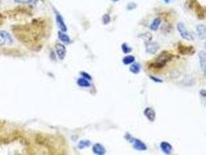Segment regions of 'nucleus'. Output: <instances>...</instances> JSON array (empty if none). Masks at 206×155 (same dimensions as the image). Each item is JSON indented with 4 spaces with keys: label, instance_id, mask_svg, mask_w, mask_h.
<instances>
[{
    "label": "nucleus",
    "instance_id": "nucleus-1",
    "mask_svg": "<svg viewBox=\"0 0 206 155\" xmlns=\"http://www.w3.org/2000/svg\"><path fill=\"white\" fill-rule=\"evenodd\" d=\"M174 55L168 51H163L155 58V61L151 64V67L154 68H161L164 67L167 62L171 61L174 58Z\"/></svg>",
    "mask_w": 206,
    "mask_h": 155
},
{
    "label": "nucleus",
    "instance_id": "nucleus-2",
    "mask_svg": "<svg viewBox=\"0 0 206 155\" xmlns=\"http://www.w3.org/2000/svg\"><path fill=\"white\" fill-rule=\"evenodd\" d=\"M125 138L127 141H129V143H131L133 144V148H134L137 151H147V147L145 143L143 141H141L139 139L134 138L133 136H131L129 133H126V135H125Z\"/></svg>",
    "mask_w": 206,
    "mask_h": 155
},
{
    "label": "nucleus",
    "instance_id": "nucleus-3",
    "mask_svg": "<svg viewBox=\"0 0 206 155\" xmlns=\"http://www.w3.org/2000/svg\"><path fill=\"white\" fill-rule=\"evenodd\" d=\"M187 3L189 6V8L193 9L194 12L197 15L198 18L203 20L205 17V12L202 6L197 2V0H187Z\"/></svg>",
    "mask_w": 206,
    "mask_h": 155
},
{
    "label": "nucleus",
    "instance_id": "nucleus-4",
    "mask_svg": "<svg viewBox=\"0 0 206 155\" xmlns=\"http://www.w3.org/2000/svg\"><path fill=\"white\" fill-rule=\"evenodd\" d=\"M177 28L178 32L180 33V37L186 40H194V37L191 32L186 29V26L182 22H179L177 25Z\"/></svg>",
    "mask_w": 206,
    "mask_h": 155
},
{
    "label": "nucleus",
    "instance_id": "nucleus-5",
    "mask_svg": "<svg viewBox=\"0 0 206 155\" xmlns=\"http://www.w3.org/2000/svg\"><path fill=\"white\" fill-rule=\"evenodd\" d=\"M12 43V37L6 31H0V46L10 45Z\"/></svg>",
    "mask_w": 206,
    "mask_h": 155
},
{
    "label": "nucleus",
    "instance_id": "nucleus-6",
    "mask_svg": "<svg viewBox=\"0 0 206 155\" xmlns=\"http://www.w3.org/2000/svg\"><path fill=\"white\" fill-rule=\"evenodd\" d=\"M177 50H178L179 53L181 54H192L194 53V48L192 46H184L183 44L178 43L177 45Z\"/></svg>",
    "mask_w": 206,
    "mask_h": 155
},
{
    "label": "nucleus",
    "instance_id": "nucleus-7",
    "mask_svg": "<svg viewBox=\"0 0 206 155\" xmlns=\"http://www.w3.org/2000/svg\"><path fill=\"white\" fill-rule=\"evenodd\" d=\"M145 46H146V51H147L148 54H156L160 48L158 44L154 42L146 43Z\"/></svg>",
    "mask_w": 206,
    "mask_h": 155
},
{
    "label": "nucleus",
    "instance_id": "nucleus-8",
    "mask_svg": "<svg viewBox=\"0 0 206 155\" xmlns=\"http://www.w3.org/2000/svg\"><path fill=\"white\" fill-rule=\"evenodd\" d=\"M196 34L200 40H206V26L204 24H199L196 26Z\"/></svg>",
    "mask_w": 206,
    "mask_h": 155
},
{
    "label": "nucleus",
    "instance_id": "nucleus-9",
    "mask_svg": "<svg viewBox=\"0 0 206 155\" xmlns=\"http://www.w3.org/2000/svg\"><path fill=\"white\" fill-rule=\"evenodd\" d=\"M55 50H56L57 54L61 60H63L65 58L66 55V47L61 44H56L55 45Z\"/></svg>",
    "mask_w": 206,
    "mask_h": 155
},
{
    "label": "nucleus",
    "instance_id": "nucleus-10",
    "mask_svg": "<svg viewBox=\"0 0 206 155\" xmlns=\"http://www.w3.org/2000/svg\"><path fill=\"white\" fill-rule=\"evenodd\" d=\"M143 113L149 121L153 122L155 120V119H156V113H155V111L153 109L150 108V107L146 108L145 110H144Z\"/></svg>",
    "mask_w": 206,
    "mask_h": 155
},
{
    "label": "nucleus",
    "instance_id": "nucleus-11",
    "mask_svg": "<svg viewBox=\"0 0 206 155\" xmlns=\"http://www.w3.org/2000/svg\"><path fill=\"white\" fill-rule=\"evenodd\" d=\"M161 149L165 154H171L173 151V147L168 142H161Z\"/></svg>",
    "mask_w": 206,
    "mask_h": 155
},
{
    "label": "nucleus",
    "instance_id": "nucleus-12",
    "mask_svg": "<svg viewBox=\"0 0 206 155\" xmlns=\"http://www.w3.org/2000/svg\"><path fill=\"white\" fill-rule=\"evenodd\" d=\"M56 20H57V22H58V26H59V27L61 28V31H63V32H66L68 30L67 26H66L65 23H64L63 17L61 16L60 15L58 12H56Z\"/></svg>",
    "mask_w": 206,
    "mask_h": 155
},
{
    "label": "nucleus",
    "instance_id": "nucleus-13",
    "mask_svg": "<svg viewBox=\"0 0 206 155\" xmlns=\"http://www.w3.org/2000/svg\"><path fill=\"white\" fill-rule=\"evenodd\" d=\"M92 151L93 152H94V154L98 155H103L105 154L106 152L105 148L101 143H96V144L93 145Z\"/></svg>",
    "mask_w": 206,
    "mask_h": 155
},
{
    "label": "nucleus",
    "instance_id": "nucleus-14",
    "mask_svg": "<svg viewBox=\"0 0 206 155\" xmlns=\"http://www.w3.org/2000/svg\"><path fill=\"white\" fill-rule=\"evenodd\" d=\"M199 57L201 68L204 70V68H205L206 66V52L204 51V50H201L199 54Z\"/></svg>",
    "mask_w": 206,
    "mask_h": 155
},
{
    "label": "nucleus",
    "instance_id": "nucleus-15",
    "mask_svg": "<svg viewBox=\"0 0 206 155\" xmlns=\"http://www.w3.org/2000/svg\"><path fill=\"white\" fill-rule=\"evenodd\" d=\"M161 19L160 18V17H157V18H155L154 20H153L151 24H150V30H152V31H157L160 25H161Z\"/></svg>",
    "mask_w": 206,
    "mask_h": 155
},
{
    "label": "nucleus",
    "instance_id": "nucleus-16",
    "mask_svg": "<svg viewBox=\"0 0 206 155\" xmlns=\"http://www.w3.org/2000/svg\"><path fill=\"white\" fill-rule=\"evenodd\" d=\"M135 57L133 55H127L125 58H123V63L126 65H129V64H132L135 61Z\"/></svg>",
    "mask_w": 206,
    "mask_h": 155
},
{
    "label": "nucleus",
    "instance_id": "nucleus-17",
    "mask_svg": "<svg viewBox=\"0 0 206 155\" xmlns=\"http://www.w3.org/2000/svg\"><path fill=\"white\" fill-rule=\"evenodd\" d=\"M129 70L132 73L138 74L141 70V65L139 63H133L132 65L129 68Z\"/></svg>",
    "mask_w": 206,
    "mask_h": 155
},
{
    "label": "nucleus",
    "instance_id": "nucleus-18",
    "mask_svg": "<svg viewBox=\"0 0 206 155\" xmlns=\"http://www.w3.org/2000/svg\"><path fill=\"white\" fill-rule=\"evenodd\" d=\"M77 83L79 86L85 87V88H88V87L91 86V84L86 78H78Z\"/></svg>",
    "mask_w": 206,
    "mask_h": 155
},
{
    "label": "nucleus",
    "instance_id": "nucleus-19",
    "mask_svg": "<svg viewBox=\"0 0 206 155\" xmlns=\"http://www.w3.org/2000/svg\"><path fill=\"white\" fill-rule=\"evenodd\" d=\"M58 37H59V38L61 41H63V42L64 43H70V41H71V39H70L68 36L64 34V33L61 32V31L58 32Z\"/></svg>",
    "mask_w": 206,
    "mask_h": 155
},
{
    "label": "nucleus",
    "instance_id": "nucleus-20",
    "mask_svg": "<svg viewBox=\"0 0 206 155\" xmlns=\"http://www.w3.org/2000/svg\"><path fill=\"white\" fill-rule=\"evenodd\" d=\"M122 50H123L124 54H129L132 51L133 49L126 43H124V44H122Z\"/></svg>",
    "mask_w": 206,
    "mask_h": 155
},
{
    "label": "nucleus",
    "instance_id": "nucleus-21",
    "mask_svg": "<svg viewBox=\"0 0 206 155\" xmlns=\"http://www.w3.org/2000/svg\"><path fill=\"white\" fill-rule=\"evenodd\" d=\"M90 144H91V142H90L89 140H82V141L78 143V148L82 149V148H87V147L90 146Z\"/></svg>",
    "mask_w": 206,
    "mask_h": 155
},
{
    "label": "nucleus",
    "instance_id": "nucleus-22",
    "mask_svg": "<svg viewBox=\"0 0 206 155\" xmlns=\"http://www.w3.org/2000/svg\"><path fill=\"white\" fill-rule=\"evenodd\" d=\"M102 22L104 24H108L110 22V16L109 14H105L102 17Z\"/></svg>",
    "mask_w": 206,
    "mask_h": 155
},
{
    "label": "nucleus",
    "instance_id": "nucleus-23",
    "mask_svg": "<svg viewBox=\"0 0 206 155\" xmlns=\"http://www.w3.org/2000/svg\"><path fill=\"white\" fill-rule=\"evenodd\" d=\"M126 8H127L128 10H133V9L137 8V4L135 2H129L126 6Z\"/></svg>",
    "mask_w": 206,
    "mask_h": 155
},
{
    "label": "nucleus",
    "instance_id": "nucleus-24",
    "mask_svg": "<svg viewBox=\"0 0 206 155\" xmlns=\"http://www.w3.org/2000/svg\"><path fill=\"white\" fill-rule=\"evenodd\" d=\"M34 0H14V2L18 3H25V4H30V3L33 2Z\"/></svg>",
    "mask_w": 206,
    "mask_h": 155
},
{
    "label": "nucleus",
    "instance_id": "nucleus-25",
    "mask_svg": "<svg viewBox=\"0 0 206 155\" xmlns=\"http://www.w3.org/2000/svg\"><path fill=\"white\" fill-rule=\"evenodd\" d=\"M150 78L152 79V80H153V82H157V83H161V82H163V81L161 80V79L157 78H155V77H153V76H151V75H150Z\"/></svg>",
    "mask_w": 206,
    "mask_h": 155
},
{
    "label": "nucleus",
    "instance_id": "nucleus-26",
    "mask_svg": "<svg viewBox=\"0 0 206 155\" xmlns=\"http://www.w3.org/2000/svg\"><path fill=\"white\" fill-rule=\"evenodd\" d=\"M82 76H83V78H85L88 79V80H91V75H88V74L85 73V72H82Z\"/></svg>",
    "mask_w": 206,
    "mask_h": 155
},
{
    "label": "nucleus",
    "instance_id": "nucleus-27",
    "mask_svg": "<svg viewBox=\"0 0 206 155\" xmlns=\"http://www.w3.org/2000/svg\"><path fill=\"white\" fill-rule=\"evenodd\" d=\"M200 95L202 96V97H205L206 96V91H205L204 89L201 90L200 91Z\"/></svg>",
    "mask_w": 206,
    "mask_h": 155
},
{
    "label": "nucleus",
    "instance_id": "nucleus-28",
    "mask_svg": "<svg viewBox=\"0 0 206 155\" xmlns=\"http://www.w3.org/2000/svg\"><path fill=\"white\" fill-rule=\"evenodd\" d=\"M163 1H164L165 3H170L171 0H163Z\"/></svg>",
    "mask_w": 206,
    "mask_h": 155
},
{
    "label": "nucleus",
    "instance_id": "nucleus-29",
    "mask_svg": "<svg viewBox=\"0 0 206 155\" xmlns=\"http://www.w3.org/2000/svg\"><path fill=\"white\" fill-rule=\"evenodd\" d=\"M204 72H205V75H206V66H205V68H204Z\"/></svg>",
    "mask_w": 206,
    "mask_h": 155
},
{
    "label": "nucleus",
    "instance_id": "nucleus-30",
    "mask_svg": "<svg viewBox=\"0 0 206 155\" xmlns=\"http://www.w3.org/2000/svg\"><path fill=\"white\" fill-rule=\"evenodd\" d=\"M112 1H113V2H118V1H119V0H112Z\"/></svg>",
    "mask_w": 206,
    "mask_h": 155
},
{
    "label": "nucleus",
    "instance_id": "nucleus-31",
    "mask_svg": "<svg viewBox=\"0 0 206 155\" xmlns=\"http://www.w3.org/2000/svg\"><path fill=\"white\" fill-rule=\"evenodd\" d=\"M205 50H206V43L205 44Z\"/></svg>",
    "mask_w": 206,
    "mask_h": 155
},
{
    "label": "nucleus",
    "instance_id": "nucleus-32",
    "mask_svg": "<svg viewBox=\"0 0 206 155\" xmlns=\"http://www.w3.org/2000/svg\"><path fill=\"white\" fill-rule=\"evenodd\" d=\"M1 126H2V124H1V123H0V128H1Z\"/></svg>",
    "mask_w": 206,
    "mask_h": 155
}]
</instances>
